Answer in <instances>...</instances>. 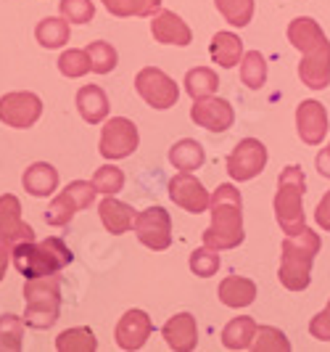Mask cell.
Masks as SVG:
<instances>
[{"label":"cell","instance_id":"obj_26","mask_svg":"<svg viewBox=\"0 0 330 352\" xmlns=\"http://www.w3.org/2000/svg\"><path fill=\"white\" fill-rule=\"evenodd\" d=\"M169 162L174 164V170H180V173H193V170H198L207 162V151H204V146L198 141L182 138V141H177L169 148Z\"/></svg>","mask_w":330,"mask_h":352},{"label":"cell","instance_id":"obj_31","mask_svg":"<svg viewBox=\"0 0 330 352\" xmlns=\"http://www.w3.org/2000/svg\"><path fill=\"white\" fill-rule=\"evenodd\" d=\"M24 318L19 316H0V352H19L24 347Z\"/></svg>","mask_w":330,"mask_h":352},{"label":"cell","instance_id":"obj_11","mask_svg":"<svg viewBox=\"0 0 330 352\" xmlns=\"http://www.w3.org/2000/svg\"><path fill=\"white\" fill-rule=\"evenodd\" d=\"M138 143H140V135L132 120H127V117H111L104 124V130H101L98 148H101V154L108 162H114V159L132 157L135 148H138Z\"/></svg>","mask_w":330,"mask_h":352},{"label":"cell","instance_id":"obj_32","mask_svg":"<svg viewBox=\"0 0 330 352\" xmlns=\"http://www.w3.org/2000/svg\"><path fill=\"white\" fill-rule=\"evenodd\" d=\"M241 80L246 88L259 90L267 82V61L259 51H248L241 58Z\"/></svg>","mask_w":330,"mask_h":352},{"label":"cell","instance_id":"obj_2","mask_svg":"<svg viewBox=\"0 0 330 352\" xmlns=\"http://www.w3.org/2000/svg\"><path fill=\"white\" fill-rule=\"evenodd\" d=\"M211 223L204 230V244L217 252H227L244 244V199L241 191L230 183L217 186V191L211 194Z\"/></svg>","mask_w":330,"mask_h":352},{"label":"cell","instance_id":"obj_19","mask_svg":"<svg viewBox=\"0 0 330 352\" xmlns=\"http://www.w3.org/2000/svg\"><path fill=\"white\" fill-rule=\"evenodd\" d=\"M161 336L167 342V347L174 352H193L196 344H198V329H196V318L191 313H177L172 316L164 329H161Z\"/></svg>","mask_w":330,"mask_h":352},{"label":"cell","instance_id":"obj_12","mask_svg":"<svg viewBox=\"0 0 330 352\" xmlns=\"http://www.w3.org/2000/svg\"><path fill=\"white\" fill-rule=\"evenodd\" d=\"M264 167H267V146L257 138H244L227 157V173L238 183L254 180Z\"/></svg>","mask_w":330,"mask_h":352},{"label":"cell","instance_id":"obj_38","mask_svg":"<svg viewBox=\"0 0 330 352\" xmlns=\"http://www.w3.org/2000/svg\"><path fill=\"white\" fill-rule=\"evenodd\" d=\"M191 270L198 278H211L220 270V252L207 247V244L201 249H196L191 254Z\"/></svg>","mask_w":330,"mask_h":352},{"label":"cell","instance_id":"obj_29","mask_svg":"<svg viewBox=\"0 0 330 352\" xmlns=\"http://www.w3.org/2000/svg\"><path fill=\"white\" fill-rule=\"evenodd\" d=\"M106 6V11L111 16L130 19V16H154L161 8V0H101Z\"/></svg>","mask_w":330,"mask_h":352},{"label":"cell","instance_id":"obj_7","mask_svg":"<svg viewBox=\"0 0 330 352\" xmlns=\"http://www.w3.org/2000/svg\"><path fill=\"white\" fill-rule=\"evenodd\" d=\"M95 194L98 191H95V186L90 180H71L61 194L53 196V201L48 204V212H45V223L53 226V228L69 226L71 217L77 212L87 210L95 201Z\"/></svg>","mask_w":330,"mask_h":352},{"label":"cell","instance_id":"obj_37","mask_svg":"<svg viewBox=\"0 0 330 352\" xmlns=\"http://www.w3.org/2000/svg\"><path fill=\"white\" fill-rule=\"evenodd\" d=\"M58 69L64 77H69V80H77V77H85L90 69V56L87 51H80V48H69V51L61 53V58H58Z\"/></svg>","mask_w":330,"mask_h":352},{"label":"cell","instance_id":"obj_20","mask_svg":"<svg viewBox=\"0 0 330 352\" xmlns=\"http://www.w3.org/2000/svg\"><path fill=\"white\" fill-rule=\"evenodd\" d=\"M21 186L30 196H37V199H45L51 196L56 188H58V170L48 164V162H35L24 170L21 175Z\"/></svg>","mask_w":330,"mask_h":352},{"label":"cell","instance_id":"obj_21","mask_svg":"<svg viewBox=\"0 0 330 352\" xmlns=\"http://www.w3.org/2000/svg\"><path fill=\"white\" fill-rule=\"evenodd\" d=\"M77 111L87 124H101L108 117V96L101 85H82L77 90Z\"/></svg>","mask_w":330,"mask_h":352},{"label":"cell","instance_id":"obj_17","mask_svg":"<svg viewBox=\"0 0 330 352\" xmlns=\"http://www.w3.org/2000/svg\"><path fill=\"white\" fill-rule=\"evenodd\" d=\"M151 334H154V323L143 310H127L117 323V344L127 352L140 350L151 339Z\"/></svg>","mask_w":330,"mask_h":352},{"label":"cell","instance_id":"obj_27","mask_svg":"<svg viewBox=\"0 0 330 352\" xmlns=\"http://www.w3.org/2000/svg\"><path fill=\"white\" fill-rule=\"evenodd\" d=\"M35 37L43 48H64L69 43V21L64 16H48L35 27Z\"/></svg>","mask_w":330,"mask_h":352},{"label":"cell","instance_id":"obj_36","mask_svg":"<svg viewBox=\"0 0 330 352\" xmlns=\"http://www.w3.org/2000/svg\"><path fill=\"white\" fill-rule=\"evenodd\" d=\"M93 186L95 191L104 196H117L124 188V173L117 167V164H104L95 170L93 175Z\"/></svg>","mask_w":330,"mask_h":352},{"label":"cell","instance_id":"obj_6","mask_svg":"<svg viewBox=\"0 0 330 352\" xmlns=\"http://www.w3.org/2000/svg\"><path fill=\"white\" fill-rule=\"evenodd\" d=\"M304 191L307 177L298 164H288L278 177V194H275V220L283 233H298L307 226L304 217Z\"/></svg>","mask_w":330,"mask_h":352},{"label":"cell","instance_id":"obj_18","mask_svg":"<svg viewBox=\"0 0 330 352\" xmlns=\"http://www.w3.org/2000/svg\"><path fill=\"white\" fill-rule=\"evenodd\" d=\"M151 19H154V21H151V35H154L156 43H161V45H180V48L191 45V40H193L191 27L177 16L174 11L158 8Z\"/></svg>","mask_w":330,"mask_h":352},{"label":"cell","instance_id":"obj_25","mask_svg":"<svg viewBox=\"0 0 330 352\" xmlns=\"http://www.w3.org/2000/svg\"><path fill=\"white\" fill-rule=\"evenodd\" d=\"M257 320L251 316L233 318L222 329V344L227 350H248L254 344V336H257Z\"/></svg>","mask_w":330,"mask_h":352},{"label":"cell","instance_id":"obj_13","mask_svg":"<svg viewBox=\"0 0 330 352\" xmlns=\"http://www.w3.org/2000/svg\"><path fill=\"white\" fill-rule=\"evenodd\" d=\"M0 241L8 252H14L19 244L35 241V228L21 220V201L14 194L0 196Z\"/></svg>","mask_w":330,"mask_h":352},{"label":"cell","instance_id":"obj_8","mask_svg":"<svg viewBox=\"0 0 330 352\" xmlns=\"http://www.w3.org/2000/svg\"><path fill=\"white\" fill-rule=\"evenodd\" d=\"M135 90H138V96L145 104L151 106V109H158V111L172 109L177 104V98H180L177 82L164 69H158V67L140 69L135 74Z\"/></svg>","mask_w":330,"mask_h":352},{"label":"cell","instance_id":"obj_24","mask_svg":"<svg viewBox=\"0 0 330 352\" xmlns=\"http://www.w3.org/2000/svg\"><path fill=\"white\" fill-rule=\"evenodd\" d=\"M209 53L214 64H220L222 69H233L244 58V40L233 32H217L209 43Z\"/></svg>","mask_w":330,"mask_h":352},{"label":"cell","instance_id":"obj_35","mask_svg":"<svg viewBox=\"0 0 330 352\" xmlns=\"http://www.w3.org/2000/svg\"><path fill=\"white\" fill-rule=\"evenodd\" d=\"M251 350L257 352H288L291 350V342L288 336L283 334L275 326H259L257 329V336H254V344Z\"/></svg>","mask_w":330,"mask_h":352},{"label":"cell","instance_id":"obj_23","mask_svg":"<svg viewBox=\"0 0 330 352\" xmlns=\"http://www.w3.org/2000/svg\"><path fill=\"white\" fill-rule=\"evenodd\" d=\"M220 302L225 307H248L257 300V283L246 276H227L225 281L220 283Z\"/></svg>","mask_w":330,"mask_h":352},{"label":"cell","instance_id":"obj_10","mask_svg":"<svg viewBox=\"0 0 330 352\" xmlns=\"http://www.w3.org/2000/svg\"><path fill=\"white\" fill-rule=\"evenodd\" d=\"M40 117H43V101L37 93L16 90L0 98V122L5 127L27 130V127H35Z\"/></svg>","mask_w":330,"mask_h":352},{"label":"cell","instance_id":"obj_33","mask_svg":"<svg viewBox=\"0 0 330 352\" xmlns=\"http://www.w3.org/2000/svg\"><path fill=\"white\" fill-rule=\"evenodd\" d=\"M87 56H90V69L95 72V74H108V72L117 69V51H114V45L111 43H106V40H95V43H90L85 48Z\"/></svg>","mask_w":330,"mask_h":352},{"label":"cell","instance_id":"obj_34","mask_svg":"<svg viewBox=\"0 0 330 352\" xmlns=\"http://www.w3.org/2000/svg\"><path fill=\"white\" fill-rule=\"evenodd\" d=\"M217 11L222 14L227 24L233 27H246L251 24V16H254V0H214Z\"/></svg>","mask_w":330,"mask_h":352},{"label":"cell","instance_id":"obj_40","mask_svg":"<svg viewBox=\"0 0 330 352\" xmlns=\"http://www.w3.org/2000/svg\"><path fill=\"white\" fill-rule=\"evenodd\" d=\"M309 334H312L314 339H320V342H330V313L328 310L317 313V316L309 320Z\"/></svg>","mask_w":330,"mask_h":352},{"label":"cell","instance_id":"obj_14","mask_svg":"<svg viewBox=\"0 0 330 352\" xmlns=\"http://www.w3.org/2000/svg\"><path fill=\"white\" fill-rule=\"evenodd\" d=\"M169 199L177 207L191 212V214H201L211 204V194L204 188V183L198 177H193L191 173H180V175H174L169 180Z\"/></svg>","mask_w":330,"mask_h":352},{"label":"cell","instance_id":"obj_1","mask_svg":"<svg viewBox=\"0 0 330 352\" xmlns=\"http://www.w3.org/2000/svg\"><path fill=\"white\" fill-rule=\"evenodd\" d=\"M288 40L301 53L298 77L307 88L325 90L330 85V40L322 27L309 16H298L288 24Z\"/></svg>","mask_w":330,"mask_h":352},{"label":"cell","instance_id":"obj_22","mask_svg":"<svg viewBox=\"0 0 330 352\" xmlns=\"http://www.w3.org/2000/svg\"><path fill=\"white\" fill-rule=\"evenodd\" d=\"M98 214H101L104 228L108 230L111 236H122V233H127V230L132 228V223H135L132 207L119 201V199H114V196H106L104 201L98 204Z\"/></svg>","mask_w":330,"mask_h":352},{"label":"cell","instance_id":"obj_43","mask_svg":"<svg viewBox=\"0 0 330 352\" xmlns=\"http://www.w3.org/2000/svg\"><path fill=\"white\" fill-rule=\"evenodd\" d=\"M8 254H11V252H8V249H5V244L0 241V281L5 278V267H8Z\"/></svg>","mask_w":330,"mask_h":352},{"label":"cell","instance_id":"obj_30","mask_svg":"<svg viewBox=\"0 0 330 352\" xmlns=\"http://www.w3.org/2000/svg\"><path fill=\"white\" fill-rule=\"evenodd\" d=\"M95 347H98V339L85 326L67 329V331H61L58 339H56V350L58 352H93Z\"/></svg>","mask_w":330,"mask_h":352},{"label":"cell","instance_id":"obj_9","mask_svg":"<svg viewBox=\"0 0 330 352\" xmlns=\"http://www.w3.org/2000/svg\"><path fill=\"white\" fill-rule=\"evenodd\" d=\"M132 230H135L140 244L154 249V252H164L172 244V217L164 207H148V210L138 212Z\"/></svg>","mask_w":330,"mask_h":352},{"label":"cell","instance_id":"obj_4","mask_svg":"<svg viewBox=\"0 0 330 352\" xmlns=\"http://www.w3.org/2000/svg\"><path fill=\"white\" fill-rule=\"evenodd\" d=\"M14 265L24 278H43V276H56L61 273L67 265H71L74 254L71 249L58 239L51 236L45 241H27V244H19L14 252Z\"/></svg>","mask_w":330,"mask_h":352},{"label":"cell","instance_id":"obj_39","mask_svg":"<svg viewBox=\"0 0 330 352\" xmlns=\"http://www.w3.org/2000/svg\"><path fill=\"white\" fill-rule=\"evenodd\" d=\"M58 11H61V16L67 19L69 24H87L90 19L95 16L93 0H61Z\"/></svg>","mask_w":330,"mask_h":352},{"label":"cell","instance_id":"obj_15","mask_svg":"<svg viewBox=\"0 0 330 352\" xmlns=\"http://www.w3.org/2000/svg\"><path fill=\"white\" fill-rule=\"evenodd\" d=\"M191 120L209 133H225L235 122V111H233L230 101L209 96V98H198L191 106Z\"/></svg>","mask_w":330,"mask_h":352},{"label":"cell","instance_id":"obj_28","mask_svg":"<svg viewBox=\"0 0 330 352\" xmlns=\"http://www.w3.org/2000/svg\"><path fill=\"white\" fill-rule=\"evenodd\" d=\"M217 88H220V77H217V72H211L209 67H196V69L185 74V93L191 96L193 101L214 96Z\"/></svg>","mask_w":330,"mask_h":352},{"label":"cell","instance_id":"obj_41","mask_svg":"<svg viewBox=\"0 0 330 352\" xmlns=\"http://www.w3.org/2000/svg\"><path fill=\"white\" fill-rule=\"evenodd\" d=\"M314 220H317V226L325 230V233H330V191L320 199V204L314 210Z\"/></svg>","mask_w":330,"mask_h":352},{"label":"cell","instance_id":"obj_16","mask_svg":"<svg viewBox=\"0 0 330 352\" xmlns=\"http://www.w3.org/2000/svg\"><path fill=\"white\" fill-rule=\"evenodd\" d=\"M296 130L307 146H320L328 133V111L320 101H301L296 109Z\"/></svg>","mask_w":330,"mask_h":352},{"label":"cell","instance_id":"obj_44","mask_svg":"<svg viewBox=\"0 0 330 352\" xmlns=\"http://www.w3.org/2000/svg\"><path fill=\"white\" fill-rule=\"evenodd\" d=\"M325 310H328V313H330V302H328V307H325Z\"/></svg>","mask_w":330,"mask_h":352},{"label":"cell","instance_id":"obj_3","mask_svg":"<svg viewBox=\"0 0 330 352\" xmlns=\"http://www.w3.org/2000/svg\"><path fill=\"white\" fill-rule=\"evenodd\" d=\"M320 249H322L320 233H314L307 226L298 230V233H285L283 247H280V270H278V278L283 283V289H288V292H304L309 286L314 257L320 254Z\"/></svg>","mask_w":330,"mask_h":352},{"label":"cell","instance_id":"obj_42","mask_svg":"<svg viewBox=\"0 0 330 352\" xmlns=\"http://www.w3.org/2000/svg\"><path fill=\"white\" fill-rule=\"evenodd\" d=\"M314 164H317V173L322 177H330V146L328 148H322L317 159H314Z\"/></svg>","mask_w":330,"mask_h":352},{"label":"cell","instance_id":"obj_5","mask_svg":"<svg viewBox=\"0 0 330 352\" xmlns=\"http://www.w3.org/2000/svg\"><path fill=\"white\" fill-rule=\"evenodd\" d=\"M61 313V278L43 276V278H27L24 283V323L30 329L45 331L58 320Z\"/></svg>","mask_w":330,"mask_h":352}]
</instances>
